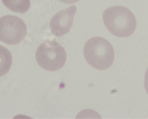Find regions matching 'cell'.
<instances>
[{
    "label": "cell",
    "instance_id": "obj_3",
    "mask_svg": "<svg viewBox=\"0 0 148 119\" xmlns=\"http://www.w3.org/2000/svg\"><path fill=\"white\" fill-rule=\"evenodd\" d=\"M67 58L64 48L55 41H47L36 50V59L42 68L55 71L65 65Z\"/></svg>",
    "mask_w": 148,
    "mask_h": 119
},
{
    "label": "cell",
    "instance_id": "obj_8",
    "mask_svg": "<svg viewBox=\"0 0 148 119\" xmlns=\"http://www.w3.org/2000/svg\"><path fill=\"white\" fill-rule=\"evenodd\" d=\"M59 1L60 2H62V3H66V4H73V3H75L79 1H80V0H59Z\"/></svg>",
    "mask_w": 148,
    "mask_h": 119
},
{
    "label": "cell",
    "instance_id": "obj_1",
    "mask_svg": "<svg viewBox=\"0 0 148 119\" xmlns=\"http://www.w3.org/2000/svg\"><path fill=\"white\" fill-rule=\"evenodd\" d=\"M103 19L107 29L116 37L126 38L136 29V19L127 8L116 6L108 8L103 13Z\"/></svg>",
    "mask_w": 148,
    "mask_h": 119
},
{
    "label": "cell",
    "instance_id": "obj_2",
    "mask_svg": "<svg viewBox=\"0 0 148 119\" xmlns=\"http://www.w3.org/2000/svg\"><path fill=\"white\" fill-rule=\"evenodd\" d=\"M84 57L87 62L97 70H106L113 64L115 54L113 46L101 37H94L85 44Z\"/></svg>",
    "mask_w": 148,
    "mask_h": 119
},
{
    "label": "cell",
    "instance_id": "obj_5",
    "mask_svg": "<svg viewBox=\"0 0 148 119\" xmlns=\"http://www.w3.org/2000/svg\"><path fill=\"white\" fill-rule=\"evenodd\" d=\"M77 7L72 6L56 13L50 22L52 33L58 37L68 33L72 27Z\"/></svg>",
    "mask_w": 148,
    "mask_h": 119
},
{
    "label": "cell",
    "instance_id": "obj_6",
    "mask_svg": "<svg viewBox=\"0 0 148 119\" xmlns=\"http://www.w3.org/2000/svg\"><path fill=\"white\" fill-rule=\"evenodd\" d=\"M4 5L9 10L18 13H25L31 6L30 0H2Z\"/></svg>",
    "mask_w": 148,
    "mask_h": 119
},
{
    "label": "cell",
    "instance_id": "obj_7",
    "mask_svg": "<svg viewBox=\"0 0 148 119\" xmlns=\"http://www.w3.org/2000/svg\"><path fill=\"white\" fill-rule=\"evenodd\" d=\"M145 88L146 92L148 93V68L146 71L145 76Z\"/></svg>",
    "mask_w": 148,
    "mask_h": 119
},
{
    "label": "cell",
    "instance_id": "obj_4",
    "mask_svg": "<svg viewBox=\"0 0 148 119\" xmlns=\"http://www.w3.org/2000/svg\"><path fill=\"white\" fill-rule=\"evenodd\" d=\"M27 34V26L20 18L11 15L4 16L0 20V39L8 45L20 43Z\"/></svg>",
    "mask_w": 148,
    "mask_h": 119
}]
</instances>
